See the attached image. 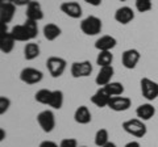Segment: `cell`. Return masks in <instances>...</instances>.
<instances>
[{"mask_svg": "<svg viewBox=\"0 0 158 147\" xmlns=\"http://www.w3.org/2000/svg\"><path fill=\"white\" fill-rule=\"evenodd\" d=\"M123 129H124L125 133H128L132 137H136V138H142V137L146 135V125L145 122L140 120V118H132L123 122Z\"/></svg>", "mask_w": 158, "mask_h": 147, "instance_id": "cell-1", "label": "cell"}, {"mask_svg": "<svg viewBox=\"0 0 158 147\" xmlns=\"http://www.w3.org/2000/svg\"><path fill=\"white\" fill-rule=\"evenodd\" d=\"M103 24L102 20L96 16H88L83 18L81 22V30L86 34V36H96L102 32Z\"/></svg>", "mask_w": 158, "mask_h": 147, "instance_id": "cell-2", "label": "cell"}, {"mask_svg": "<svg viewBox=\"0 0 158 147\" xmlns=\"http://www.w3.org/2000/svg\"><path fill=\"white\" fill-rule=\"evenodd\" d=\"M66 66H67L66 61L61 57H50L46 61V68L53 77L62 76L66 70Z\"/></svg>", "mask_w": 158, "mask_h": 147, "instance_id": "cell-3", "label": "cell"}, {"mask_svg": "<svg viewBox=\"0 0 158 147\" xmlns=\"http://www.w3.org/2000/svg\"><path fill=\"white\" fill-rule=\"evenodd\" d=\"M141 93L148 101H153L158 97V83L149 79V77H142L140 81Z\"/></svg>", "mask_w": 158, "mask_h": 147, "instance_id": "cell-4", "label": "cell"}, {"mask_svg": "<svg viewBox=\"0 0 158 147\" xmlns=\"http://www.w3.org/2000/svg\"><path fill=\"white\" fill-rule=\"evenodd\" d=\"M37 122L45 133H52L56 127V116L52 110H42L37 114Z\"/></svg>", "mask_w": 158, "mask_h": 147, "instance_id": "cell-5", "label": "cell"}, {"mask_svg": "<svg viewBox=\"0 0 158 147\" xmlns=\"http://www.w3.org/2000/svg\"><path fill=\"white\" fill-rule=\"evenodd\" d=\"M44 79V74L42 71L37 70V68H33V67H25L23 68L21 72H20V80L25 84H38L40 81Z\"/></svg>", "mask_w": 158, "mask_h": 147, "instance_id": "cell-6", "label": "cell"}, {"mask_svg": "<svg viewBox=\"0 0 158 147\" xmlns=\"http://www.w3.org/2000/svg\"><path fill=\"white\" fill-rule=\"evenodd\" d=\"M70 72L73 77H87L92 74V65L90 61H82V62H74L71 65Z\"/></svg>", "mask_w": 158, "mask_h": 147, "instance_id": "cell-7", "label": "cell"}, {"mask_svg": "<svg viewBox=\"0 0 158 147\" xmlns=\"http://www.w3.org/2000/svg\"><path fill=\"white\" fill-rule=\"evenodd\" d=\"M141 59V54L137 49H128L123 53L121 55V62H123V66L128 70H133L136 68V66L138 65V62Z\"/></svg>", "mask_w": 158, "mask_h": 147, "instance_id": "cell-8", "label": "cell"}, {"mask_svg": "<svg viewBox=\"0 0 158 147\" xmlns=\"http://www.w3.org/2000/svg\"><path fill=\"white\" fill-rule=\"evenodd\" d=\"M15 38L11 32H8L7 24H2V40H0V50L3 54H9L15 47Z\"/></svg>", "mask_w": 158, "mask_h": 147, "instance_id": "cell-9", "label": "cell"}, {"mask_svg": "<svg viewBox=\"0 0 158 147\" xmlns=\"http://www.w3.org/2000/svg\"><path fill=\"white\" fill-rule=\"evenodd\" d=\"M111 99H112V96L106 91V88L100 87L95 93L91 96V102L94 105H96L98 108H106L110 105Z\"/></svg>", "mask_w": 158, "mask_h": 147, "instance_id": "cell-10", "label": "cell"}, {"mask_svg": "<svg viewBox=\"0 0 158 147\" xmlns=\"http://www.w3.org/2000/svg\"><path fill=\"white\" fill-rule=\"evenodd\" d=\"M132 106V100L129 97L125 96H115L112 97L110 101V105L108 108L112 109L113 112H125Z\"/></svg>", "mask_w": 158, "mask_h": 147, "instance_id": "cell-11", "label": "cell"}, {"mask_svg": "<svg viewBox=\"0 0 158 147\" xmlns=\"http://www.w3.org/2000/svg\"><path fill=\"white\" fill-rule=\"evenodd\" d=\"M113 74H115V70H113L112 66H106V67H100L98 75L95 77V83L99 87H106L107 84H110L112 81Z\"/></svg>", "mask_w": 158, "mask_h": 147, "instance_id": "cell-12", "label": "cell"}, {"mask_svg": "<svg viewBox=\"0 0 158 147\" xmlns=\"http://www.w3.org/2000/svg\"><path fill=\"white\" fill-rule=\"evenodd\" d=\"M61 11L66 14V16L71 18H79L82 17V7L81 4L77 2H63L61 4Z\"/></svg>", "mask_w": 158, "mask_h": 147, "instance_id": "cell-13", "label": "cell"}, {"mask_svg": "<svg viewBox=\"0 0 158 147\" xmlns=\"http://www.w3.org/2000/svg\"><path fill=\"white\" fill-rule=\"evenodd\" d=\"M135 18V12H133V9L131 7H120L116 9L115 12V20L121 24V25H127V24L132 22V20Z\"/></svg>", "mask_w": 158, "mask_h": 147, "instance_id": "cell-14", "label": "cell"}, {"mask_svg": "<svg viewBox=\"0 0 158 147\" xmlns=\"http://www.w3.org/2000/svg\"><path fill=\"white\" fill-rule=\"evenodd\" d=\"M25 16H27L28 20H33V21H40L44 18L42 7L37 0H32V2L29 3V6L27 7Z\"/></svg>", "mask_w": 158, "mask_h": 147, "instance_id": "cell-15", "label": "cell"}, {"mask_svg": "<svg viewBox=\"0 0 158 147\" xmlns=\"http://www.w3.org/2000/svg\"><path fill=\"white\" fill-rule=\"evenodd\" d=\"M154 114H156V108L153 106L150 102H145V104L138 105L137 109H136V116H137V118L142 120L144 122L152 120L153 117H154Z\"/></svg>", "mask_w": 158, "mask_h": 147, "instance_id": "cell-16", "label": "cell"}, {"mask_svg": "<svg viewBox=\"0 0 158 147\" xmlns=\"http://www.w3.org/2000/svg\"><path fill=\"white\" fill-rule=\"evenodd\" d=\"M117 45V41L112 36H102L95 42V49L99 51H111Z\"/></svg>", "mask_w": 158, "mask_h": 147, "instance_id": "cell-17", "label": "cell"}, {"mask_svg": "<svg viewBox=\"0 0 158 147\" xmlns=\"http://www.w3.org/2000/svg\"><path fill=\"white\" fill-rule=\"evenodd\" d=\"M15 12H16V6L13 3L0 4V21L2 24L11 22L15 16Z\"/></svg>", "mask_w": 158, "mask_h": 147, "instance_id": "cell-18", "label": "cell"}, {"mask_svg": "<svg viewBox=\"0 0 158 147\" xmlns=\"http://www.w3.org/2000/svg\"><path fill=\"white\" fill-rule=\"evenodd\" d=\"M91 112L86 105H81L75 109V113H74V120H75L77 124L79 125H87L91 122Z\"/></svg>", "mask_w": 158, "mask_h": 147, "instance_id": "cell-19", "label": "cell"}, {"mask_svg": "<svg viewBox=\"0 0 158 147\" xmlns=\"http://www.w3.org/2000/svg\"><path fill=\"white\" fill-rule=\"evenodd\" d=\"M11 34H12V37L15 38V41H20V42L32 41L24 24H21V25H15V26L11 29Z\"/></svg>", "mask_w": 158, "mask_h": 147, "instance_id": "cell-20", "label": "cell"}, {"mask_svg": "<svg viewBox=\"0 0 158 147\" xmlns=\"http://www.w3.org/2000/svg\"><path fill=\"white\" fill-rule=\"evenodd\" d=\"M42 33H44V37H45L48 41H54V40H57V38L61 36L62 30H61V28H59L57 24L49 22V24H46V25L44 26Z\"/></svg>", "mask_w": 158, "mask_h": 147, "instance_id": "cell-21", "label": "cell"}, {"mask_svg": "<svg viewBox=\"0 0 158 147\" xmlns=\"http://www.w3.org/2000/svg\"><path fill=\"white\" fill-rule=\"evenodd\" d=\"M40 53H41V49H40V46L34 42H28L27 45L24 46V58H25L27 61L36 59V58L40 55Z\"/></svg>", "mask_w": 158, "mask_h": 147, "instance_id": "cell-22", "label": "cell"}, {"mask_svg": "<svg viewBox=\"0 0 158 147\" xmlns=\"http://www.w3.org/2000/svg\"><path fill=\"white\" fill-rule=\"evenodd\" d=\"M112 62H113V54L111 51H99L96 57V65L99 67L112 66Z\"/></svg>", "mask_w": 158, "mask_h": 147, "instance_id": "cell-23", "label": "cell"}, {"mask_svg": "<svg viewBox=\"0 0 158 147\" xmlns=\"http://www.w3.org/2000/svg\"><path fill=\"white\" fill-rule=\"evenodd\" d=\"M104 88H106V91L112 97H115V96H123V93H124V84L120 83V81H111L110 84H107Z\"/></svg>", "mask_w": 158, "mask_h": 147, "instance_id": "cell-24", "label": "cell"}, {"mask_svg": "<svg viewBox=\"0 0 158 147\" xmlns=\"http://www.w3.org/2000/svg\"><path fill=\"white\" fill-rule=\"evenodd\" d=\"M52 93H53V91L46 89V88H42V89H40V91L36 92V95H34V99H36V101L40 102V104L49 105L50 99H52Z\"/></svg>", "mask_w": 158, "mask_h": 147, "instance_id": "cell-25", "label": "cell"}, {"mask_svg": "<svg viewBox=\"0 0 158 147\" xmlns=\"http://www.w3.org/2000/svg\"><path fill=\"white\" fill-rule=\"evenodd\" d=\"M62 105H63V92L59 91V89L53 91L49 106H52L53 109H61Z\"/></svg>", "mask_w": 158, "mask_h": 147, "instance_id": "cell-26", "label": "cell"}, {"mask_svg": "<svg viewBox=\"0 0 158 147\" xmlns=\"http://www.w3.org/2000/svg\"><path fill=\"white\" fill-rule=\"evenodd\" d=\"M95 145L98 147H103L106 146L108 142H110V134H108V130L107 129H99L95 134Z\"/></svg>", "mask_w": 158, "mask_h": 147, "instance_id": "cell-27", "label": "cell"}, {"mask_svg": "<svg viewBox=\"0 0 158 147\" xmlns=\"http://www.w3.org/2000/svg\"><path fill=\"white\" fill-rule=\"evenodd\" d=\"M24 25H25L27 30H28V34L29 37H31V40H34V38L37 37L38 34V25H37V21H33V20H25L24 22Z\"/></svg>", "mask_w": 158, "mask_h": 147, "instance_id": "cell-28", "label": "cell"}, {"mask_svg": "<svg viewBox=\"0 0 158 147\" xmlns=\"http://www.w3.org/2000/svg\"><path fill=\"white\" fill-rule=\"evenodd\" d=\"M136 9L141 13L149 12L152 9V0H136Z\"/></svg>", "mask_w": 158, "mask_h": 147, "instance_id": "cell-29", "label": "cell"}, {"mask_svg": "<svg viewBox=\"0 0 158 147\" xmlns=\"http://www.w3.org/2000/svg\"><path fill=\"white\" fill-rule=\"evenodd\" d=\"M11 106V100L6 96H2L0 97V114H4L9 109Z\"/></svg>", "mask_w": 158, "mask_h": 147, "instance_id": "cell-30", "label": "cell"}, {"mask_svg": "<svg viewBox=\"0 0 158 147\" xmlns=\"http://www.w3.org/2000/svg\"><path fill=\"white\" fill-rule=\"evenodd\" d=\"M59 147H78V142L74 138H65L61 141Z\"/></svg>", "mask_w": 158, "mask_h": 147, "instance_id": "cell-31", "label": "cell"}, {"mask_svg": "<svg viewBox=\"0 0 158 147\" xmlns=\"http://www.w3.org/2000/svg\"><path fill=\"white\" fill-rule=\"evenodd\" d=\"M38 147H59V146L53 141H42Z\"/></svg>", "mask_w": 158, "mask_h": 147, "instance_id": "cell-32", "label": "cell"}, {"mask_svg": "<svg viewBox=\"0 0 158 147\" xmlns=\"http://www.w3.org/2000/svg\"><path fill=\"white\" fill-rule=\"evenodd\" d=\"M32 0H13V4L16 7H24V6H29V3H31Z\"/></svg>", "mask_w": 158, "mask_h": 147, "instance_id": "cell-33", "label": "cell"}, {"mask_svg": "<svg viewBox=\"0 0 158 147\" xmlns=\"http://www.w3.org/2000/svg\"><path fill=\"white\" fill-rule=\"evenodd\" d=\"M85 2L87 4H90V6H92V7H99L102 4L103 0H85Z\"/></svg>", "mask_w": 158, "mask_h": 147, "instance_id": "cell-34", "label": "cell"}, {"mask_svg": "<svg viewBox=\"0 0 158 147\" xmlns=\"http://www.w3.org/2000/svg\"><path fill=\"white\" fill-rule=\"evenodd\" d=\"M124 147H141V145L138 143L137 141H131V142H128Z\"/></svg>", "mask_w": 158, "mask_h": 147, "instance_id": "cell-35", "label": "cell"}, {"mask_svg": "<svg viewBox=\"0 0 158 147\" xmlns=\"http://www.w3.org/2000/svg\"><path fill=\"white\" fill-rule=\"evenodd\" d=\"M103 147H117V146L113 143V142H108V143H107L106 146H103Z\"/></svg>", "mask_w": 158, "mask_h": 147, "instance_id": "cell-36", "label": "cell"}, {"mask_svg": "<svg viewBox=\"0 0 158 147\" xmlns=\"http://www.w3.org/2000/svg\"><path fill=\"white\" fill-rule=\"evenodd\" d=\"M4 3H13V0H0V4H4Z\"/></svg>", "mask_w": 158, "mask_h": 147, "instance_id": "cell-37", "label": "cell"}, {"mask_svg": "<svg viewBox=\"0 0 158 147\" xmlns=\"http://www.w3.org/2000/svg\"><path fill=\"white\" fill-rule=\"evenodd\" d=\"M0 133H2V137H0V141H3V139H4V130L2 129V130H0Z\"/></svg>", "mask_w": 158, "mask_h": 147, "instance_id": "cell-38", "label": "cell"}, {"mask_svg": "<svg viewBox=\"0 0 158 147\" xmlns=\"http://www.w3.org/2000/svg\"><path fill=\"white\" fill-rule=\"evenodd\" d=\"M120 2H127V0H120Z\"/></svg>", "mask_w": 158, "mask_h": 147, "instance_id": "cell-39", "label": "cell"}, {"mask_svg": "<svg viewBox=\"0 0 158 147\" xmlns=\"http://www.w3.org/2000/svg\"><path fill=\"white\" fill-rule=\"evenodd\" d=\"M81 147H87V146H81Z\"/></svg>", "mask_w": 158, "mask_h": 147, "instance_id": "cell-40", "label": "cell"}]
</instances>
